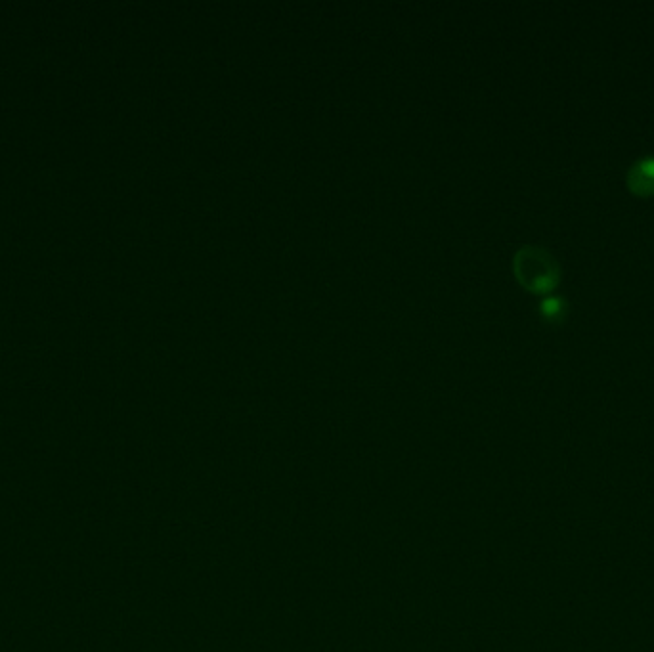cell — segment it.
<instances>
[{
    "mask_svg": "<svg viewBox=\"0 0 654 652\" xmlns=\"http://www.w3.org/2000/svg\"><path fill=\"white\" fill-rule=\"evenodd\" d=\"M517 280L532 293H549L561 282V264L540 245H523L513 257Z\"/></svg>",
    "mask_w": 654,
    "mask_h": 652,
    "instance_id": "6da1fadb",
    "label": "cell"
},
{
    "mask_svg": "<svg viewBox=\"0 0 654 652\" xmlns=\"http://www.w3.org/2000/svg\"><path fill=\"white\" fill-rule=\"evenodd\" d=\"M542 314L547 320H559L563 318L565 310H567V303L561 297H549L542 301Z\"/></svg>",
    "mask_w": 654,
    "mask_h": 652,
    "instance_id": "3957f363",
    "label": "cell"
},
{
    "mask_svg": "<svg viewBox=\"0 0 654 652\" xmlns=\"http://www.w3.org/2000/svg\"><path fill=\"white\" fill-rule=\"evenodd\" d=\"M626 184L635 196H654V155L639 157L626 173Z\"/></svg>",
    "mask_w": 654,
    "mask_h": 652,
    "instance_id": "7a4b0ae2",
    "label": "cell"
}]
</instances>
